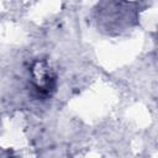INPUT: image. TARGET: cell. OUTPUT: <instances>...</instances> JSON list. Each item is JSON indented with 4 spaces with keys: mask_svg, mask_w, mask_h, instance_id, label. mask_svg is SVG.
Returning <instances> with one entry per match:
<instances>
[{
    "mask_svg": "<svg viewBox=\"0 0 158 158\" xmlns=\"http://www.w3.org/2000/svg\"><path fill=\"white\" fill-rule=\"evenodd\" d=\"M32 77L36 90L40 94L48 95L54 88V74L46 62H37L32 67Z\"/></svg>",
    "mask_w": 158,
    "mask_h": 158,
    "instance_id": "1",
    "label": "cell"
}]
</instances>
